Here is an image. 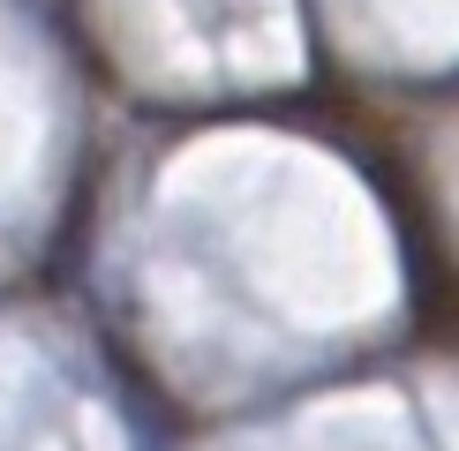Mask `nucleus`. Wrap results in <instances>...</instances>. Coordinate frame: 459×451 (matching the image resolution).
<instances>
[]
</instances>
